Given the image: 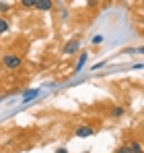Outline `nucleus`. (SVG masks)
<instances>
[{
	"instance_id": "nucleus-1",
	"label": "nucleus",
	"mask_w": 144,
	"mask_h": 153,
	"mask_svg": "<svg viewBox=\"0 0 144 153\" xmlns=\"http://www.w3.org/2000/svg\"><path fill=\"white\" fill-rule=\"evenodd\" d=\"M21 64H23V58L17 56V54H6V56L2 58V66L8 68V71H15V68H19Z\"/></svg>"
},
{
	"instance_id": "nucleus-2",
	"label": "nucleus",
	"mask_w": 144,
	"mask_h": 153,
	"mask_svg": "<svg viewBox=\"0 0 144 153\" xmlns=\"http://www.w3.org/2000/svg\"><path fill=\"white\" fill-rule=\"evenodd\" d=\"M78 50H80V42H78V39H70V42L64 46V54H66V56H72V54H76Z\"/></svg>"
},
{
	"instance_id": "nucleus-3",
	"label": "nucleus",
	"mask_w": 144,
	"mask_h": 153,
	"mask_svg": "<svg viewBox=\"0 0 144 153\" xmlns=\"http://www.w3.org/2000/svg\"><path fill=\"white\" fill-rule=\"evenodd\" d=\"M95 134V128L93 126H78L76 128V137L78 139H87V137H93Z\"/></svg>"
},
{
	"instance_id": "nucleus-4",
	"label": "nucleus",
	"mask_w": 144,
	"mask_h": 153,
	"mask_svg": "<svg viewBox=\"0 0 144 153\" xmlns=\"http://www.w3.org/2000/svg\"><path fill=\"white\" fill-rule=\"evenodd\" d=\"M51 6H54V2L51 0H37V4H35V8L37 10H51Z\"/></svg>"
},
{
	"instance_id": "nucleus-5",
	"label": "nucleus",
	"mask_w": 144,
	"mask_h": 153,
	"mask_svg": "<svg viewBox=\"0 0 144 153\" xmlns=\"http://www.w3.org/2000/svg\"><path fill=\"white\" fill-rule=\"evenodd\" d=\"M39 95V89H29V91H25L23 93V102L27 103V102H31L33 97H37Z\"/></svg>"
},
{
	"instance_id": "nucleus-6",
	"label": "nucleus",
	"mask_w": 144,
	"mask_h": 153,
	"mask_svg": "<svg viewBox=\"0 0 144 153\" xmlns=\"http://www.w3.org/2000/svg\"><path fill=\"white\" fill-rule=\"evenodd\" d=\"M123 114H126V108H121V105H115V108L111 110V116H113V118H121Z\"/></svg>"
},
{
	"instance_id": "nucleus-7",
	"label": "nucleus",
	"mask_w": 144,
	"mask_h": 153,
	"mask_svg": "<svg viewBox=\"0 0 144 153\" xmlns=\"http://www.w3.org/2000/svg\"><path fill=\"white\" fill-rule=\"evenodd\" d=\"M130 149H132V153H144V147L138 141H132V143H130Z\"/></svg>"
},
{
	"instance_id": "nucleus-8",
	"label": "nucleus",
	"mask_w": 144,
	"mask_h": 153,
	"mask_svg": "<svg viewBox=\"0 0 144 153\" xmlns=\"http://www.w3.org/2000/svg\"><path fill=\"white\" fill-rule=\"evenodd\" d=\"M8 29H10V23H8L4 17H0V35H2V33H6Z\"/></svg>"
},
{
	"instance_id": "nucleus-9",
	"label": "nucleus",
	"mask_w": 144,
	"mask_h": 153,
	"mask_svg": "<svg viewBox=\"0 0 144 153\" xmlns=\"http://www.w3.org/2000/svg\"><path fill=\"white\" fill-rule=\"evenodd\" d=\"M84 62H87V52H82V54L78 56V62H76V71H80V68L84 66Z\"/></svg>"
},
{
	"instance_id": "nucleus-10",
	"label": "nucleus",
	"mask_w": 144,
	"mask_h": 153,
	"mask_svg": "<svg viewBox=\"0 0 144 153\" xmlns=\"http://www.w3.org/2000/svg\"><path fill=\"white\" fill-rule=\"evenodd\" d=\"M35 4H37V0H21L23 8H35Z\"/></svg>"
},
{
	"instance_id": "nucleus-11",
	"label": "nucleus",
	"mask_w": 144,
	"mask_h": 153,
	"mask_svg": "<svg viewBox=\"0 0 144 153\" xmlns=\"http://www.w3.org/2000/svg\"><path fill=\"white\" fill-rule=\"evenodd\" d=\"M115 153H132V149H130V145H120L115 149Z\"/></svg>"
},
{
	"instance_id": "nucleus-12",
	"label": "nucleus",
	"mask_w": 144,
	"mask_h": 153,
	"mask_svg": "<svg viewBox=\"0 0 144 153\" xmlns=\"http://www.w3.org/2000/svg\"><path fill=\"white\" fill-rule=\"evenodd\" d=\"M0 10H2V13L10 10V4H8V2H0Z\"/></svg>"
},
{
	"instance_id": "nucleus-13",
	"label": "nucleus",
	"mask_w": 144,
	"mask_h": 153,
	"mask_svg": "<svg viewBox=\"0 0 144 153\" xmlns=\"http://www.w3.org/2000/svg\"><path fill=\"white\" fill-rule=\"evenodd\" d=\"M101 42H103V35H95L93 37V44H101Z\"/></svg>"
},
{
	"instance_id": "nucleus-14",
	"label": "nucleus",
	"mask_w": 144,
	"mask_h": 153,
	"mask_svg": "<svg viewBox=\"0 0 144 153\" xmlns=\"http://www.w3.org/2000/svg\"><path fill=\"white\" fill-rule=\"evenodd\" d=\"M56 153H68V149H66V147H60V149H58Z\"/></svg>"
},
{
	"instance_id": "nucleus-15",
	"label": "nucleus",
	"mask_w": 144,
	"mask_h": 153,
	"mask_svg": "<svg viewBox=\"0 0 144 153\" xmlns=\"http://www.w3.org/2000/svg\"><path fill=\"white\" fill-rule=\"evenodd\" d=\"M136 52H138V54H144V46H140V48H136Z\"/></svg>"
},
{
	"instance_id": "nucleus-16",
	"label": "nucleus",
	"mask_w": 144,
	"mask_h": 153,
	"mask_svg": "<svg viewBox=\"0 0 144 153\" xmlns=\"http://www.w3.org/2000/svg\"><path fill=\"white\" fill-rule=\"evenodd\" d=\"M82 153H91V151H82Z\"/></svg>"
},
{
	"instance_id": "nucleus-17",
	"label": "nucleus",
	"mask_w": 144,
	"mask_h": 153,
	"mask_svg": "<svg viewBox=\"0 0 144 153\" xmlns=\"http://www.w3.org/2000/svg\"><path fill=\"white\" fill-rule=\"evenodd\" d=\"M103 2H109V0H103Z\"/></svg>"
},
{
	"instance_id": "nucleus-18",
	"label": "nucleus",
	"mask_w": 144,
	"mask_h": 153,
	"mask_svg": "<svg viewBox=\"0 0 144 153\" xmlns=\"http://www.w3.org/2000/svg\"><path fill=\"white\" fill-rule=\"evenodd\" d=\"M2 100H4V97H0V102H2Z\"/></svg>"
},
{
	"instance_id": "nucleus-19",
	"label": "nucleus",
	"mask_w": 144,
	"mask_h": 153,
	"mask_svg": "<svg viewBox=\"0 0 144 153\" xmlns=\"http://www.w3.org/2000/svg\"><path fill=\"white\" fill-rule=\"evenodd\" d=\"M120 2H123V0H120Z\"/></svg>"
}]
</instances>
